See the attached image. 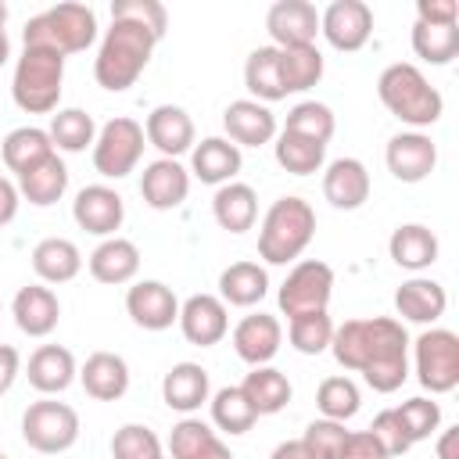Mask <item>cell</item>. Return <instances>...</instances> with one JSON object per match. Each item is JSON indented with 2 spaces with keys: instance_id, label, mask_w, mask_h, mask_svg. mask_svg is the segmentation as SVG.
I'll return each mask as SVG.
<instances>
[{
  "instance_id": "obj_1",
  "label": "cell",
  "mask_w": 459,
  "mask_h": 459,
  "mask_svg": "<svg viewBox=\"0 0 459 459\" xmlns=\"http://www.w3.org/2000/svg\"><path fill=\"white\" fill-rule=\"evenodd\" d=\"M330 351L344 369H359L380 394H391L409 380V333L391 316L344 319L333 326Z\"/></svg>"
},
{
  "instance_id": "obj_2",
  "label": "cell",
  "mask_w": 459,
  "mask_h": 459,
  "mask_svg": "<svg viewBox=\"0 0 459 459\" xmlns=\"http://www.w3.org/2000/svg\"><path fill=\"white\" fill-rule=\"evenodd\" d=\"M158 39H161V36H158L154 29L140 25V22L111 18V29L104 32L100 50H97V57H93V79H97L104 90H111V93L129 90V86L143 75L151 54H154V47H158Z\"/></svg>"
},
{
  "instance_id": "obj_3",
  "label": "cell",
  "mask_w": 459,
  "mask_h": 459,
  "mask_svg": "<svg viewBox=\"0 0 459 459\" xmlns=\"http://www.w3.org/2000/svg\"><path fill=\"white\" fill-rule=\"evenodd\" d=\"M377 93H380V104L405 126H412L416 133L423 126H434L445 111V97L430 86V79L409 65V61H394L380 72L377 79Z\"/></svg>"
},
{
  "instance_id": "obj_4",
  "label": "cell",
  "mask_w": 459,
  "mask_h": 459,
  "mask_svg": "<svg viewBox=\"0 0 459 459\" xmlns=\"http://www.w3.org/2000/svg\"><path fill=\"white\" fill-rule=\"evenodd\" d=\"M316 237V212L305 197H276L262 219L258 230V258L269 265H287L294 262Z\"/></svg>"
},
{
  "instance_id": "obj_5",
  "label": "cell",
  "mask_w": 459,
  "mask_h": 459,
  "mask_svg": "<svg viewBox=\"0 0 459 459\" xmlns=\"http://www.w3.org/2000/svg\"><path fill=\"white\" fill-rule=\"evenodd\" d=\"M22 39H25V47H47V50H57L65 57L82 54L97 39V14L86 4L65 0V4L47 7L43 14L29 18L22 29Z\"/></svg>"
},
{
  "instance_id": "obj_6",
  "label": "cell",
  "mask_w": 459,
  "mask_h": 459,
  "mask_svg": "<svg viewBox=\"0 0 459 459\" xmlns=\"http://www.w3.org/2000/svg\"><path fill=\"white\" fill-rule=\"evenodd\" d=\"M61 82H65V54L47 47H25L14 65L11 97L29 115H50L57 111Z\"/></svg>"
},
{
  "instance_id": "obj_7",
  "label": "cell",
  "mask_w": 459,
  "mask_h": 459,
  "mask_svg": "<svg viewBox=\"0 0 459 459\" xmlns=\"http://www.w3.org/2000/svg\"><path fill=\"white\" fill-rule=\"evenodd\" d=\"M22 437L29 448H36L43 455L68 452L79 441V412L65 402H54V398L32 402L22 412Z\"/></svg>"
},
{
  "instance_id": "obj_8",
  "label": "cell",
  "mask_w": 459,
  "mask_h": 459,
  "mask_svg": "<svg viewBox=\"0 0 459 459\" xmlns=\"http://www.w3.org/2000/svg\"><path fill=\"white\" fill-rule=\"evenodd\" d=\"M143 140L147 136H143V126L136 118L118 115V118L104 122L100 133H97V140H93V169L104 179L129 176L140 165V158H143V147H147Z\"/></svg>"
},
{
  "instance_id": "obj_9",
  "label": "cell",
  "mask_w": 459,
  "mask_h": 459,
  "mask_svg": "<svg viewBox=\"0 0 459 459\" xmlns=\"http://www.w3.org/2000/svg\"><path fill=\"white\" fill-rule=\"evenodd\" d=\"M330 294H333V269L319 258H305L287 273L276 301H280V312L287 319H298L308 312H326Z\"/></svg>"
},
{
  "instance_id": "obj_10",
  "label": "cell",
  "mask_w": 459,
  "mask_h": 459,
  "mask_svg": "<svg viewBox=\"0 0 459 459\" xmlns=\"http://www.w3.org/2000/svg\"><path fill=\"white\" fill-rule=\"evenodd\" d=\"M416 380L430 394H448L459 384V337L430 326L416 337Z\"/></svg>"
},
{
  "instance_id": "obj_11",
  "label": "cell",
  "mask_w": 459,
  "mask_h": 459,
  "mask_svg": "<svg viewBox=\"0 0 459 459\" xmlns=\"http://www.w3.org/2000/svg\"><path fill=\"white\" fill-rule=\"evenodd\" d=\"M319 32L333 50H344V54L362 50L366 39L373 36V11L362 0H333L319 14Z\"/></svg>"
},
{
  "instance_id": "obj_12",
  "label": "cell",
  "mask_w": 459,
  "mask_h": 459,
  "mask_svg": "<svg viewBox=\"0 0 459 459\" xmlns=\"http://www.w3.org/2000/svg\"><path fill=\"white\" fill-rule=\"evenodd\" d=\"M72 219L79 222V230L93 233V237H118L115 230L122 226L126 219V204H122V194L104 186V183H90L75 194L72 201Z\"/></svg>"
},
{
  "instance_id": "obj_13",
  "label": "cell",
  "mask_w": 459,
  "mask_h": 459,
  "mask_svg": "<svg viewBox=\"0 0 459 459\" xmlns=\"http://www.w3.org/2000/svg\"><path fill=\"white\" fill-rule=\"evenodd\" d=\"M384 161H387V172L398 183H423L437 165V147L427 133H416V129L412 133H394L387 140Z\"/></svg>"
},
{
  "instance_id": "obj_14",
  "label": "cell",
  "mask_w": 459,
  "mask_h": 459,
  "mask_svg": "<svg viewBox=\"0 0 459 459\" xmlns=\"http://www.w3.org/2000/svg\"><path fill=\"white\" fill-rule=\"evenodd\" d=\"M265 29L273 36V47H308L319 36V11L308 0H276L265 14Z\"/></svg>"
},
{
  "instance_id": "obj_15",
  "label": "cell",
  "mask_w": 459,
  "mask_h": 459,
  "mask_svg": "<svg viewBox=\"0 0 459 459\" xmlns=\"http://www.w3.org/2000/svg\"><path fill=\"white\" fill-rule=\"evenodd\" d=\"M126 312L143 330H169L179 319V301L169 283L161 280H140L126 290Z\"/></svg>"
},
{
  "instance_id": "obj_16",
  "label": "cell",
  "mask_w": 459,
  "mask_h": 459,
  "mask_svg": "<svg viewBox=\"0 0 459 459\" xmlns=\"http://www.w3.org/2000/svg\"><path fill=\"white\" fill-rule=\"evenodd\" d=\"M179 330L190 344L197 348H212L226 337L230 330V316H226V305L222 298L215 294H190L183 305H179Z\"/></svg>"
},
{
  "instance_id": "obj_17",
  "label": "cell",
  "mask_w": 459,
  "mask_h": 459,
  "mask_svg": "<svg viewBox=\"0 0 459 459\" xmlns=\"http://www.w3.org/2000/svg\"><path fill=\"white\" fill-rule=\"evenodd\" d=\"M283 344V326L276 316L269 312H255V316H244L237 326H233V351L237 359H244L251 369L255 366H269L273 355L280 351Z\"/></svg>"
},
{
  "instance_id": "obj_18",
  "label": "cell",
  "mask_w": 459,
  "mask_h": 459,
  "mask_svg": "<svg viewBox=\"0 0 459 459\" xmlns=\"http://www.w3.org/2000/svg\"><path fill=\"white\" fill-rule=\"evenodd\" d=\"M190 194V172L176 158H158L140 172V197L154 212H172Z\"/></svg>"
},
{
  "instance_id": "obj_19",
  "label": "cell",
  "mask_w": 459,
  "mask_h": 459,
  "mask_svg": "<svg viewBox=\"0 0 459 459\" xmlns=\"http://www.w3.org/2000/svg\"><path fill=\"white\" fill-rule=\"evenodd\" d=\"M143 136L161 151V158H179L194 151V118L179 104H158L143 122Z\"/></svg>"
},
{
  "instance_id": "obj_20",
  "label": "cell",
  "mask_w": 459,
  "mask_h": 459,
  "mask_svg": "<svg viewBox=\"0 0 459 459\" xmlns=\"http://www.w3.org/2000/svg\"><path fill=\"white\" fill-rule=\"evenodd\" d=\"M323 197L341 208V212H355L369 201V172L359 158H337L326 165L323 172Z\"/></svg>"
},
{
  "instance_id": "obj_21",
  "label": "cell",
  "mask_w": 459,
  "mask_h": 459,
  "mask_svg": "<svg viewBox=\"0 0 459 459\" xmlns=\"http://www.w3.org/2000/svg\"><path fill=\"white\" fill-rule=\"evenodd\" d=\"M11 316H14V323H18L22 333H29V337H47V333H54V326H57V319H61V301H57V294H54L50 287L29 283V287H22V290L14 294Z\"/></svg>"
},
{
  "instance_id": "obj_22",
  "label": "cell",
  "mask_w": 459,
  "mask_h": 459,
  "mask_svg": "<svg viewBox=\"0 0 459 459\" xmlns=\"http://www.w3.org/2000/svg\"><path fill=\"white\" fill-rule=\"evenodd\" d=\"M222 129L237 147H262L276 136V115L258 100H233L222 111Z\"/></svg>"
},
{
  "instance_id": "obj_23",
  "label": "cell",
  "mask_w": 459,
  "mask_h": 459,
  "mask_svg": "<svg viewBox=\"0 0 459 459\" xmlns=\"http://www.w3.org/2000/svg\"><path fill=\"white\" fill-rule=\"evenodd\" d=\"M240 165H244L240 147L230 143L226 136H204V140L194 143V151H190V172H194L201 183H212V186L233 183V176L240 172Z\"/></svg>"
},
{
  "instance_id": "obj_24",
  "label": "cell",
  "mask_w": 459,
  "mask_h": 459,
  "mask_svg": "<svg viewBox=\"0 0 459 459\" xmlns=\"http://www.w3.org/2000/svg\"><path fill=\"white\" fill-rule=\"evenodd\" d=\"M140 273V247L126 237H104L90 255V276L97 283L118 287Z\"/></svg>"
},
{
  "instance_id": "obj_25",
  "label": "cell",
  "mask_w": 459,
  "mask_h": 459,
  "mask_svg": "<svg viewBox=\"0 0 459 459\" xmlns=\"http://www.w3.org/2000/svg\"><path fill=\"white\" fill-rule=\"evenodd\" d=\"M394 308H398L402 319L427 326V323H437V319L445 316L448 294H445V287H441L437 280H430V276H412V280H405V283L394 290Z\"/></svg>"
},
{
  "instance_id": "obj_26",
  "label": "cell",
  "mask_w": 459,
  "mask_h": 459,
  "mask_svg": "<svg viewBox=\"0 0 459 459\" xmlns=\"http://www.w3.org/2000/svg\"><path fill=\"white\" fill-rule=\"evenodd\" d=\"M75 373H79L75 369V355L68 348H61V344H39L29 355V369H25L29 384L39 394H61V391H68L72 380H75Z\"/></svg>"
},
{
  "instance_id": "obj_27",
  "label": "cell",
  "mask_w": 459,
  "mask_h": 459,
  "mask_svg": "<svg viewBox=\"0 0 459 459\" xmlns=\"http://www.w3.org/2000/svg\"><path fill=\"white\" fill-rule=\"evenodd\" d=\"M79 380H82V387H86L90 398H97V402H118L129 391V366L115 351H93L82 362Z\"/></svg>"
},
{
  "instance_id": "obj_28",
  "label": "cell",
  "mask_w": 459,
  "mask_h": 459,
  "mask_svg": "<svg viewBox=\"0 0 459 459\" xmlns=\"http://www.w3.org/2000/svg\"><path fill=\"white\" fill-rule=\"evenodd\" d=\"M161 398L169 409L176 412H194L212 398V384H208V369L197 362H176L165 380H161Z\"/></svg>"
},
{
  "instance_id": "obj_29",
  "label": "cell",
  "mask_w": 459,
  "mask_h": 459,
  "mask_svg": "<svg viewBox=\"0 0 459 459\" xmlns=\"http://www.w3.org/2000/svg\"><path fill=\"white\" fill-rule=\"evenodd\" d=\"M387 251H391V262L394 265H402L409 273H423V269H430L437 262L441 244H437L434 230H427L423 222H405V226H398L391 233Z\"/></svg>"
},
{
  "instance_id": "obj_30",
  "label": "cell",
  "mask_w": 459,
  "mask_h": 459,
  "mask_svg": "<svg viewBox=\"0 0 459 459\" xmlns=\"http://www.w3.org/2000/svg\"><path fill=\"white\" fill-rule=\"evenodd\" d=\"M65 190H68V169H65V161L57 158V151H54L50 158L36 161L32 169H25V172L18 176V194H22L29 204H36V208L57 204V201L65 197Z\"/></svg>"
},
{
  "instance_id": "obj_31",
  "label": "cell",
  "mask_w": 459,
  "mask_h": 459,
  "mask_svg": "<svg viewBox=\"0 0 459 459\" xmlns=\"http://www.w3.org/2000/svg\"><path fill=\"white\" fill-rule=\"evenodd\" d=\"M212 215L226 233H244L258 219V197L247 183H222L212 197Z\"/></svg>"
},
{
  "instance_id": "obj_32",
  "label": "cell",
  "mask_w": 459,
  "mask_h": 459,
  "mask_svg": "<svg viewBox=\"0 0 459 459\" xmlns=\"http://www.w3.org/2000/svg\"><path fill=\"white\" fill-rule=\"evenodd\" d=\"M169 452H172V459H233V452L219 441V434L204 420H194V416H186L172 427Z\"/></svg>"
},
{
  "instance_id": "obj_33",
  "label": "cell",
  "mask_w": 459,
  "mask_h": 459,
  "mask_svg": "<svg viewBox=\"0 0 459 459\" xmlns=\"http://www.w3.org/2000/svg\"><path fill=\"white\" fill-rule=\"evenodd\" d=\"M32 269L43 283H68L82 269V255L68 237H47L32 247Z\"/></svg>"
},
{
  "instance_id": "obj_34",
  "label": "cell",
  "mask_w": 459,
  "mask_h": 459,
  "mask_svg": "<svg viewBox=\"0 0 459 459\" xmlns=\"http://www.w3.org/2000/svg\"><path fill=\"white\" fill-rule=\"evenodd\" d=\"M269 290V273L258 262H233L219 273V294L222 305H237V308H251L265 298Z\"/></svg>"
},
{
  "instance_id": "obj_35",
  "label": "cell",
  "mask_w": 459,
  "mask_h": 459,
  "mask_svg": "<svg viewBox=\"0 0 459 459\" xmlns=\"http://www.w3.org/2000/svg\"><path fill=\"white\" fill-rule=\"evenodd\" d=\"M240 391H244V398L251 402V409H255L258 416H273V412L287 409V402H290V394H294L290 380H287L280 369H273V366H255V369L244 377Z\"/></svg>"
},
{
  "instance_id": "obj_36",
  "label": "cell",
  "mask_w": 459,
  "mask_h": 459,
  "mask_svg": "<svg viewBox=\"0 0 459 459\" xmlns=\"http://www.w3.org/2000/svg\"><path fill=\"white\" fill-rule=\"evenodd\" d=\"M244 86L255 93L258 104L283 100V79H280V50L276 47H255L244 61Z\"/></svg>"
},
{
  "instance_id": "obj_37",
  "label": "cell",
  "mask_w": 459,
  "mask_h": 459,
  "mask_svg": "<svg viewBox=\"0 0 459 459\" xmlns=\"http://www.w3.org/2000/svg\"><path fill=\"white\" fill-rule=\"evenodd\" d=\"M54 154V143H50V133L39 129V126H18L4 136V165L22 176L25 169H32L36 161L50 158Z\"/></svg>"
},
{
  "instance_id": "obj_38",
  "label": "cell",
  "mask_w": 459,
  "mask_h": 459,
  "mask_svg": "<svg viewBox=\"0 0 459 459\" xmlns=\"http://www.w3.org/2000/svg\"><path fill=\"white\" fill-rule=\"evenodd\" d=\"M280 79L287 93L312 90L323 79V54L316 43L308 47H283L280 50Z\"/></svg>"
},
{
  "instance_id": "obj_39",
  "label": "cell",
  "mask_w": 459,
  "mask_h": 459,
  "mask_svg": "<svg viewBox=\"0 0 459 459\" xmlns=\"http://www.w3.org/2000/svg\"><path fill=\"white\" fill-rule=\"evenodd\" d=\"M273 154H276V165L283 172L312 176L326 161V143H316V140H305V136H294V133H280L276 143H273Z\"/></svg>"
},
{
  "instance_id": "obj_40",
  "label": "cell",
  "mask_w": 459,
  "mask_h": 459,
  "mask_svg": "<svg viewBox=\"0 0 459 459\" xmlns=\"http://www.w3.org/2000/svg\"><path fill=\"white\" fill-rule=\"evenodd\" d=\"M50 143L57 151H68V154H79L86 147H93L97 140V126H93V115H86L82 108H65L50 118Z\"/></svg>"
},
{
  "instance_id": "obj_41",
  "label": "cell",
  "mask_w": 459,
  "mask_h": 459,
  "mask_svg": "<svg viewBox=\"0 0 459 459\" xmlns=\"http://www.w3.org/2000/svg\"><path fill=\"white\" fill-rule=\"evenodd\" d=\"M255 420H258V412L251 409V402L244 398L240 387H219L212 394V423L219 430H226L230 437L247 434L255 427Z\"/></svg>"
},
{
  "instance_id": "obj_42",
  "label": "cell",
  "mask_w": 459,
  "mask_h": 459,
  "mask_svg": "<svg viewBox=\"0 0 459 459\" xmlns=\"http://www.w3.org/2000/svg\"><path fill=\"white\" fill-rule=\"evenodd\" d=\"M412 50L430 65H448L459 54V25H412Z\"/></svg>"
},
{
  "instance_id": "obj_43",
  "label": "cell",
  "mask_w": 459,
  "mask_h": 459,
  "mask_svg": "<svg viewBox=\"0 0 459 459\" xmlns=\"http://www.w3.org/2000/svg\"><path fill=\"white\" fill-rule=\"evenodd\" d=\"M316 405H319L323 420L344 423V420H351V416L359 412L362 394H359V387H355L351 377H326V380L319 384V391H316Z\"/></svg>"
},
{
  "instance_id": "obj_44",
  "label": "cell",
  "mask_w": 459,
  "mask_h": 459,
  "mask_svg": "<svg viewBox=\"0 0 459 459\" xmlns=\"http://www.w3.org/2000/svg\"><path fill=\"white\" fill-rule=\"evenodd\" d=\"M333 111L319 100H301L287 111V122H283V133H294V136H305V140H316V143H326L333 136Z\"/></svg>"
},
{
  "instance_id": "obj_45",
  "label": "cell",
  "mask_w": 459,
  "mask_h": 459,
  "mask_svg": "<svg viewBox=\"0 0 459 459\" xmlns=\"http://www.w3.org/2000/svg\"><path fill=\"white\" fill-rule=\"evenodd\" d=\"M294 351L301 355H319L330 348V337H333V319L326 312H308V316H298L290 319V330H287Z\"/></svg>"
},
{
  "instance_id": "obj_46",
  "label": "cell",
  "mask_w": 459,
  "mask_h": 459,
  "mask_svg": "<svg viewBox=\"0 0 459 459\" xmlns=\"http://www.w3.org/2000/svg\"><path fill=\"white\" fill-rule=\"evenodd\" d=\"M394 416H398V423H402V430H405V437L412 445L427 441L441 427V405L430 402V398H409V402H402L394 409Z\"/></svg>"
},
{
  "instance_id": "obj_47",
  "label": "cell",
  "mask_w": 459,
  "mask_h": 459,
  "mask_svg": "<svg viewBox=\"0 0 459 459\" xmlns=\"http://www.w3.org/2000/svg\"><path fill=\"white\" fill-rule=\"evenodd\" d=\"M348 434L351 430H344V423H337V420H312L298 441L305 445L308 459H341Z\"/></svg>"
},
{
  "instance_id": "obj_48",
  "label": "cell",
  "mask_w": 459,
  "mask_h": 459,
  "mask_svg": "<svg viewBox=\"0 0 459 459\" xmlns=\"http://www.w3.org/2000/svg\"><path fill=\"white\" fill-rule=\"evenodd\" d=\"M111 459H161V441L143 423H126L111 437Z\"/></svg>"
},
{
  "instance_id": "obj_49",
  "label": "cell",
  "mask_w": 459,
  "mask_h": 459,
  "mask_svg": "<svg viewBox=\"0 0 459 459\" xmlns=\"http://www.w3.org/2000/svg\"><path fill=\"white\" fill-rule=\"evenodd\" d=\"M366 434L377 441V448H380L387 459H394V455H405V452L412 448V441L405 437V430H402V423H398L394 409H384V412H377Z\"/></svg>"
},
{
  "instance_id": "obj_50",
  "label": "cell",
  "mask_w": 459,
  "mask_h": 459,
  "mask_svg": "<svg viewBox=\"0 0 459 459\" xmlns=\"http://www.w3.org/2000/svg\"><path fill=\"white\" fill-rule=\"evenodd\" d=\"M111 18L140 22V25L154 29L158 36H165V25H169V11L158 0H115L111 4Z\"/></svg>"
},
{
  "instance_id": "obj_51",
  "label": "cell",
  "mask_w": 459,
  "mask_h": 459,
  "mask_svg": "<svg viewBox=\"0 0 459 459\" xmlns=\"http://www.w3.org/2000/svg\"><path fill=\"white\" fill-rule=\"evenodd\" d=\"M416 22H427V25H459V4L455 0H420L416 4Z\"/></svg>"
},
{
  "instance_id": "obj_52",
  "label": "cell",
  "mask_w": 459,
  "mask_h": 459,
  "mask_svg": "<svg viewBox=\"0 0 459 459\" xmlns=\"http://www.w3.org/2000/svg\"><path fill=\"white\" fill-rule=\"evenodd\" d=\"M341 459H387V455L377 448V441H373L366 430H359V434H348Z\"/></svg>"
},
{
  "instance_id": "obj_53",
  "label": "cell",
  "mask_w": 459,
  "mask_h": 459,
  "mask_svg": "<svg viewBox=\"0 0 459 459\" xmlns=\"http://www.w3.org/2000/svg\"><path fill=\"white\" fill-rule=\"evenodd\" d=\"M18 369H22V359H18V348L11 344H0V394H7L18 380Z\"/></svg>"
},
{
  "instance_id": "obj_54",
  "label": "cell",
  "mask_w": 459,
  "mask_h": 459,
  "mask_svg": "<svg viewBox=\"0 0 459 459\" xmlns=\"http://www.w3.org/2000/svg\"><path fill=\"white\" fill-rule=\"evenodd\" d=\"M18 186L7 179V176H0V226H7L14 215H18Z\"/></svg>"
},
{
  "instance_id": "obj_55",
  "label": "cell",
  "mask_w": 459,
  "mask_h": 459,
  "mask_svg": "<svg viewBox=\"0 0 459 459\" xmlns=\"http://www.w3.org/2000/svg\"><path fill=\"white\" fill-rule=\"evenodd\" d=\"M437 459H459V427H445L437 437Z\"/></svg>"
},
{
  "instance_id": "obj_56",
  "label": "cell",
  "mask_w": 459,
  "mask_h": 459,
  "mask_svg": "<svg viewBox=\"0 0 459 459\" xmlns=\"http://www.w3.org/2000/svg\"><path fill=\"white\" fill-rule=\"evenodd\" d=\"M269 459H308V452H305L301 441H280V445L273 448Z\"/></svg>"
},
{
  "instance_id": "obj_57",
  "label": "cell",
  "mask_w": 459,
  "mask_h": 459,
  "mask_svg": "<svg viewBox=\"0 0 459 459\" xmlns=\"http://www.w3.org/2000/svg\"><path fill=\"white\" fill-rule=\"evenodd\" d=\"M11 57V39H7V29L0 25V65Z\"/></svg>"
},
{
  "instance_id": "obj_58",
  "label": "cell",
  "mask_w": 459,
  "mask_h": 459,
  "mask_svg": "<svg viewBox=\"0 0 459 459\" xmlns=\"http://www.w3.org/2000/svg\"><path fill=\"white\" fill-rule=\"evenodd\" d=\"M0 25H7V4L0 0Z\"/></svg>"
},
{
  "instance_id": "obj_59",
  "label": "cell",
  "mask_w": 459,
  "mask_h": 459,
  "mask_svg": "<svg viewBox=\"0 0 459 459\" xmlns=\"http://www.w3.org/2000/svg\"><path fill=\"white\" fill-rule=\"evenodd\" d=\"M0 459H11V455H4V452H0Z\"/></svg>"
}]
</instances>
